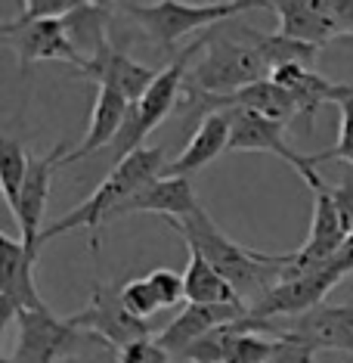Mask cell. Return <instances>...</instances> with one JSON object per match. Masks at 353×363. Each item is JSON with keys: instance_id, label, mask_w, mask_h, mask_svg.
<instances>
[{"instance_id": "obj_6", "label": "cell", "mask_w": 353, "mask_h": 363, "mask_svg": "<svg viewBox=\"0 0 353 363\" xmlns=\"http://www.w3.org/2000/svg\"><path fill=\"white\" fill-rule=\"evenodd\" d=\"M233 112V137H229V152H273L279 155L289 168H294L298 174L307 180V186L313 189H323V177L316 174V164L319 162V152H294L289 143H285L282 130L285 125H276V121L264 118V115H254V112H245V109H229Z\"/></svg>"}, {"instance_id": "obj_19", "label": "cell", "mask_w": 353, "mask_h": 363, "mask_svg": "<svg viewBox=\"0 0 353 363\" xmlns=\"http://www.w3.org/2000/svg\"><path fill=\"white\" fill-rule=\"evenodd\" d=\"M202 208L199 196L190 184V177H158L155 184L139 189L130 202H125L115 218L121 214H161L168 220H183Z\"/></svg>"}, {"instance_id": "obj_32", "label": "cell", "mask_w": 353, "mask_h": 363, "mask_svg": "<svg viewBox=\"0 0 353 363\" xmlns=\"http://www.w3.org/2000/svg\"><path fill=\"white\" fill-rule=\"evenodd\" d=\"M0 363H16V360H13V354H4V357H0Z\"/></svg>"}, {"instance_id": "obj_7", "label": "cell", "mask_w": 353, "mask_h": 363, "mask_svg": "<svg viewBox=\"0 0 353 363\" xmlns=\"http://www.w3.org/2000/svg\"><path fill=\"white\" fill-rule=\"evenodd\" d=\"M19 326V338H16V363H59L62 357L81 351L84 345V333L75 329L69 320L53 317L47 308L25 311L16 317Z\"/></svg>"}, {"instance_id": "obj_8", "label": "cell", "mask_w": 353, "mask_h": 363, "mask_svg": "<svg viewBox=\"0 0 353 363\" xmlns=\"http://www.w3.org/2000/svg\"><path fill=\"white\" fill-rule=\"evenodd\" d=\"M69 323L81 329V333L100 335L103 342H109L112 348H127L134 342L152 338V320L134 317L125 301H121V286H100L90 295V304L75 317H69Z\"/></svg>"}, {"instance_id": "obj_12", "label": "cell", "mask_w": 353, "mask_h": 363, "mask_svg": "<svg viewBox=\"0 0 353 363\" xmlns=\"http://www.w3.org/2000/svg\"><path fill=\"white\" fill-rule=\"evenodd\" d=\"M276 335L310 345L313 351H347L353 354V304H319L303 317H294Z\"/></svg>"}, {"instance_id": "obj_23", "label": "cell", "mask_w": 353, "mask_h": 363, "mask_svg": "<svg viewBox=\"0 0 353 363\" xmlns=\"http://www.w3.org/2000/svg\"><path fill=\"white\" fill-rule=\"evenodd\" d=\"M121 301H125V308L139 320H149L155 311H161L158 295H155V289L149 286V279L146 277L130 279V283L121 286Z\"/></svg>"}, {"instance_id": "obj_20", "label": "cell", "mask_w": 353, "mask_h": 363, "mask_svg": "<svg viewBox=\"0 0 353 363\" xmlns=\"http://www.w3.org/2000/svg\"><path fill=\"white\" fill-rule=\"evenodd\" d=\"M186 279V304H208V308H224V304H245L233 286L202 258L199 252H190L183 270Z\"/></svg>"}, {"instance_id": "obj_27", "label": "cell", "mask_w": 353, "mask_h": 363, "mask_svg": "<svg viewBox=\"0 0 353 363\" xmlns=\"http://www.w3.org/2000/svg\"><path fill=\"white\" fill-rule=\"evenodd\" d=\"M118 360L121 363H170V354L158 345V338H143V342L121 348Z\"/></svg>"}, {"instance_id": "obj_25", "label": "cell", "mask_w": 353, "mask_h": 363, "mask_svg": "<svg viewBox=\"0 0 353 363\" xmlns=\"http://www.w3.org/2000/svg\"><path fill=\"white\" fill-rule=\"evenodd\" d=\"M338 112H341V121H338V143H335L332 150L319 152V162L341 159V162L353 164V100L341 103Z\"/></svg>"}, {"instance_id": "obj_13", "label": "cell", "mask_w": 353, "mask_h": 363, "mask_svg": "<svg viewBox=\"0 0 353 363\" xmlns=\"http://www.w3.org/2000/svg\"><path fill=\"white\" fill-rule=\"evenodd\" d=\"M270 81H276L279 87H285L298 103V118L303 125V134H313V121L316 112L323 109L325 103H347L353 100V84H338V81H328L316 72L303 69V65H285V69H276Z\"/></svg>"}, {"instance_id": "obj_14", "label": "cell", "mask_w": 353, "mask_h": 363, "mask_svg": "<svg viewBox=\"0 0 353 363\" xmlns=\"http://www.w3.org/2000/svg\"><path fill=\"white\" fill-rule=\"evenodd\" d=\"M248 317V304H224V308H208V304H186L183 311L174 317V323H168L158 333V345L170 357H183L199 338L214 333L217 326L239 323Z\"/></svg>"}, {"instance_id": "obj_18", "label": "cell", "mask_w": 353, "mask_h": 363, "mask_svg": "<svg viewBox=\"0 0 353 363\" xmlns=\"http://www.w3.org/2000/svg\"><path fill=\"white\" fill-rule=\"evenodd\" d=\"M81 75L93 78L96 84L118 87L130 103H139L146 96V90L155 84L158 72L149 69V65H143V62H137V60H130V56L121 53L118 47L105 44L103 50H96L87 60V65H84V72H81Z\"/></svg>"}, {"instance_id": "obj_11", "label": "cell", "mask_w": 353, "mask_h": 363, "mask_svg": "<svg viewBox=\"0 0 353 363\" xmlns=\"http://www.w3.org/2000/svg\"><path fill=\"white\" fill-rule=\"evenodd\" d=\"M71 150H65V143L53 146L47 155L40 159H31V168H28V177H25V186H22V196H19V205H16L13 218L19 220V230H22V242L28 249H40V220H44V211H47V199H50V184H53V174L65 164V155Z\"/></svg>"}, {"instance_id": "obj_26", "label": "cell", "mask_w": 353, "mask_h": 363, "mask_svg": "<svg viewBox=\"0 0 353 363\" xmlns=\"http://www.w3.org/2000/svg\"><path fill=\"white\" fill-rule=\"evenodd\" d=\"M84 0H28L22 4L19 22H37V19H69Z\"/></svg>"}, {"instance_id": "obj_29", "label": "cell", "mask_w": 353, "mask_h": 363, "mask_svg": "<svg viewBox=\"0 0 353 363\" xmlns=\"http://www.w3.org/2000/svg\"><path fill=\"white\" fill-rule=\"evenodd\" d=\"M282 338V335H279ZM313 348L301 342H291V338H282V348H279L267 363H313Z\"/></svg>"}, {"instance_id": "obj_33", "label": "cell", "mask_w": 353, "mask_h": 363, "mask_svg": "<svg viewBox=\"0 0 353 363\" xmlns=\"http://www.w3.org/2000/svg\"><path fill=\"white\" fill-rule=\"evenodd\" d=\"M347 363H353V360H347Z\"/></svg>"}, {"instance_id": "obj_5", "label": "cell", "mask_w": 353, "mask_h": 363, "mask_svg": "<svg viewBox=\"0 0 353 363\" xmlns=\"http://www.w3.org/2000/svg\"><path fill=\"white\" fill-rule=\"evenodd\" d=\"M130 19H137L143 26L146 38L152 40L155 47L170 56L174 53V44L180 38H186L190 31H211L217 28L220 22L233 19L245 10H257V6L267 4H245V0H233V4H177V0H161V4H118ZM177 56V53H174Z\"/></svg>"}, {"instance_id": "obj_24", "label": "cell", "mask_w": 353, "mask_h": 363, "mask_svg": "<svg viewBox=\"0 0 353 363\" xmlns=\"http://www.w3.org/2000/svg\"><path fill=\"white\" fill-rule=\"evenodd\" d=\"M146 279H149V286L155 289V295H158L161 308H180V304L186 301V279H183V274H177V270L158 267V270H152V274H146Z\"/></svg>"}, {"instance_id": "obj_22", "label": "cell", "mask_w": 353, "mask_h": 363, "mask_svg": "<svg viewBox=\"0 0 353 363\" xmlns=\"http://www.w3.org/2000/svg\"><path fill=\"white\" fill-rule=\"evenodd\" d=\"M28 168H31L28 150L16 137H4V143H0V180H4V196L10 211H16V205H19Z\"/></svg>"}, {"instance_id": "obj_30", "label": "cell", "mask_w": 353, "mask_h": 363, "mask_svg": "<svg viewBox=\"0 0 353 363\" xmlns=\"http://www.w3.org/2000/svg\"><path fill=\"white\" fill-rule=\"evenodd\" d=\"M325 6L338 22L341 35H353V0H325Z\"/></svg>"}, {"instance_id": "obj_4", "label": "cell", "mask_w": 353, "mask_h": 363, "mask_svg": "<svg viewBox=\"0 0 353 363\" xmlns=\"http://www.w3.org/2000/svg\"><path fill=\"white\" fill-rule=\"evenodd\" d=\"M204 50V35H199V40H192L183 53H177L164 69L158 72L155 84L146 90V96L139 103L130 106V115L121 128L118 140L112 143V162L121 164L127 155H134L143 150V140L152 134L155 128L168 118L170 112L183 103V87H186V75H190V65H192V56Z\"/></svg>"}, {"instance_id": "obj_31", "label": "cell", "mask_w": 353, "mask_h": 363, "mask_svg": "<svg viewBox=\"0 0 353 363\" xmlns=\"http://www.w3.org/2000/svg\"><path fill=\"white\" fill-rule=\"evenodd\" d=\"M328 267H332V274L338 277V279H344V277L353 274V233L344 239V245L338 249V255L328 261Z\"/></svg>"}, {"instance_id": "obj_9", "label": "cell", "mask_w": 353, "mask_h": 363, "mask_svg": "<svg viewBox=\"0 0 353 363\" xmlns=\"http://www.w3.org/2000/svg\"><path fill=\"white\" fill-rule=\"evenodd\" d=\"M0 38L6 47H13L22 60V69L40 60H62L84 72L87 56L71 44V35L65 28V19H37V22H6L0 26Z\"/></svg>"}, {"instance_id": "obj_17", "label": "cell", "mask_w": 353, "mask_h": 363, "mask_svg": "<svg viewBox=\"0 0 353 363\" xmlns=\"http://www.w3.org/2000/svg\"><path fill=\"white\" fill-rule=\"evenodd\" d=\"M276 19H279V35L294 38L301 44H310L316 50H323L328 40L341 35L338 22L332 19L325 0H273Z\"/></svg>"}, {"instance_id": "obj_15", "label": "cell", "mask_w": 353, "mask_h": 363, "mask_svg": "<svg viewBox=\"0 0 353 363\" xmlns=\"http://www.w3.org/2000/svg\"><path fill=\"white\" fill-rule=\"evenodd\" d=\"M229 137H233V112H208L199 121V130L190 137V143L183 146V152L164 168L161 177H190L195 171H202L204 164L229 152Z\"/></svg>"}, {"instance_id": "obj_2", "label": "cell", "mask_w": 353, "mask_h": 363, "mask_svg": "<svg viewBox=\"0 0 353 363\" xmlns=\"http://www.w3.org/2000/svg\"><path fill=\"white\" fill-rule=\"evenodd\" d=\"M174 230L183 236L186 249L199 252L229 286L239 292V298L245 301L248 295H264L276 286L279 267H282V255H267V252H254L245 245L233 242L229 236H224V230L214 224L204 208L183 220H170Z\"/></svg>"}, {"instance_id": "obj_1", "label": "cell", "mask_w": 353, "mask_h": 363, "mask_svg": "<svg viewBox=\"0 0 353 363\" xmlns=\"http://www.w3.org/2000/svg\"><path fill=\"white\" fill-rule=\"evenodd\" d=\"M164 150L161 146H143L139 152L127 155L121 164H115L112 174L103 180L75 211L62 214L59 220H53L50 227H44L40 233V245H47L56 236H65L71 230H87L90 233V249H100V230L105 220H115V211L125 202H130L139 189H146L164 174Z\"/></svg>"}, {"instance_id": "obj_3", "label": "cell", "mask_w": 353, "mask_h": 363, "mask_svg": "<svg viewBox=\"0 0 353 363\" xmlns=\"http://www.w3.org/2000/svg\"><path fill=\"white\" fill-rule=\"evenodd\" d=\"M264 78H270V69L257 47L251 40L224 38L217 26L204 31L202 60L186 75V90L202 96H233Z\"/></svg>"}, {"instance_id": "obj_16", "label": "cell", "mask_w": 353, "mask_h": 363, "mask_svg": "<svg viewBox=\"0 0 353 363\" xmlns=\"http://www.w3.org/2000/svg\"><path fill=\"white\" fill-rule=\"evenodd\" d=\"M130 103L118 87L112 84H96V100H93V112H90V125L84 134V143L75 146L65 155V164L87 159V155L100 152V150H112V143L118 140L121 128H125L127 115H130Z\"/></svg>"}, {"instance_id": "obj_10", "label": "cell", "mask_w": 353, "mask_h": 363, "mask_svg": "<svg viewBox=\"0 0 353 363\" xmlns=\"http://www.w3.org/2000/svg\"><path fill=\"white\" fill-rule=\"evenodd\" d=\"M37 252L13 236H0V323L10 326L19 313L47 308L35 286Z\"/></svg>"}, {"instance_id": "obj_21", "label": "cell", "mask_w": 353, "mask_h": 363, "mask_svg": "<svg viewBox=\"0 0 353 363\" xmlns=\"http://www.w3.org/2000/svg\"><path fill=\"white\" fill-rule=\"evenodd\" d=\"M245 40H251L254 47H257V53L264 56L270 75H273L276 69H285V65H303V69L313 72V65L319 60V50L310 44H301V40L294 38H285L279 35V31H273V35H264V31L257 28H242Z\"/></svg>"}, {"instance_id": "obj_28", "label": "cell", "mask_w": 353, "mask_h": 363, "mask_svg": "<svg viewBox=\"0 0 353 363\" xmlns=\"http://www.w3.org/2000/svg\"><path fill=\"white\" fill-rule=\"evenodd\" d=\"M328 196H332V205L341 218L344 233H353V177H344L338 186H328Z\"/></svg>"}]
</instances>
